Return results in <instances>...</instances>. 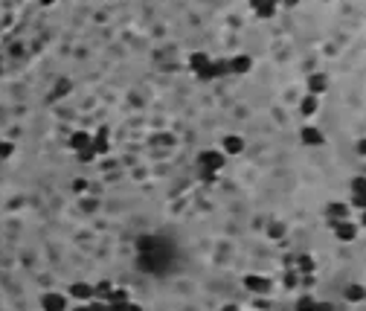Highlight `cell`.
Segmentation results:
<instances>
[{
    "label": "cell",
    "instance_id": "19",
    "mask_svg": "<svg viewBox=\"0 0 366 311\" xmlns=\"http://www.w3.org/2000/svg\"><path fill=\"white\" fill-rule=\"evenodd\" d=\"M67 91H70V82H59V88H56V93L50 96V99H59L61 93H67Z\"/></svg>",
    "mask_w": 366,
    "mask_h": 311
},
{
    "label": "cell",
    "instance_id": "3",
    "mask_svg": "<svg viewBox=\"0 0 366 311\" xmlns=\"http://www.w3.org/2000/svg\"><path fill=\"white\" fill-rule=\"evenodd\" d=\"M198 166H201L204 178H210V172H218V169L224 166V155H221V152H201Z\"/></svg>",
    "mask_w": 366,
    "mask_h": 311
},
{
    "label": "cell",
    "instance_id": "24",
    "mask_svg": "<svg viewBox=\"0 0 366 311\" xmlns=\"http://www.w3.org/2000/svg\"><path fill=\"white\" fill-rule=\"evenodd\" d=\"M358 155H366V140H361V143H358Z\"/></svg>",
    "mask_w": 366,
    "mask_h": 311
},
{
    "label": "cell",
    "instance_id": "23",
    "mask_svg": "<svg viewBox=\"0 0 366 311\" xmlns=\"http://www.w3.org/2000/svg\"><path fill=\"white\" fill-rule=\"evenodd\" d=\"M314 311H335L329 303H320V306H314Z\"/></svg>",
    "mask_w": 366,
    "mask_h": 311
},
{
    "label": "cell",
    "instance_id": "1",
    "mask_svg": "<svg viewBox=\"0 0 366 311\" xmlns=\"http://www.w3.org/2000/svg\"><path fill=\"white\" fill-rule=\"evenodd\" d=\"M166 265V242L157 239H140V268L146 271H163Z\"/></svg>",
    "mask_w": 366,
    "mask_h": 311
},
{
    "label": "cell",
    "instance_id": "9",
    "mask_svg": "<svg viewBox=\"0 0 366 311\" xmlns=\"http://www.w3.org/2000/svg\"><path fill=\"white\" fill-rule=\"evenodd\" d=\"M70 294L79 297V300H91V297H96V288L88 282H76V285H70Z\"/></svg>",
    "mask_w": 366,
    "mask_h": 311
},
{
    "label": "cell",
    "instance_id": "11",
    "mask_svg": "<svg viewBox=\"0 0 366 311\" xmlns=\"http://www.w3.org/2000/svg\"><path fill=\"white\" fill-rule=\"evenodd\" d=\"M224 152H227V155H242L244 140L242 137H224Z\"/></svg>",
    "mask_w": 366,
    "mask_h": 311
},
{
    "label": "cell",
    "instance_id": "26",
    "mask_svg": "<svg viewBox=\"0 0 366 311\" xmlns=\"http://www.w3.org/2000/svg\"><path fill=\"white\" fill-rule=\"evenodd\" d=\"M76 311H88V306H85V309H76Z\"/></svg>",
    "mask_w": 366,
    "mask_h": 311
},
{
    "label": "cell",
    "instance_id": "21",
    "mask_svg": "<svg viewBox=\"0 0 366 311\" xmlns=\"http://www.w3.org/2000/svg\"><path fill=\"white\" fill-rule=\"evenodd\" d=\"M88 311H111V306L108 303H93V306H88Z\"/></svg>",
    "mask_w": 366,
    "mask_h": 311
},
{
    "label": "cell",
    "instance_id": "25",
    "mask_svg": "<svg viewBox=\"0 0 366 311\" xmlns=\"http://www.w3.org/2000/svg\"><path fill=\"white\" fill-rule=\"evenodd\" d=\"M224 311H239V306H224Z\"/></svg>",
    "mask_w": 366,
    "mask_h": 311
},
{
    "label": "cell",
    "instance_id": "18",
    "mask_svg": "<svg viewBox=\"0 0 366 311\" xmlns=\"http://www.w3.org/2000/svg\"><path fill=\"white\" fill-rule=\"evenodd\" d=\"M111 311H140L134 303H120V306H111Z\"/></svg>",
    "mask_w": 366,
    "mask_h": 311
},
{
    "label": "cell",
    "instance_id": "17",
    "mask_svg": "<svg viewBox=\"0 0 366 311\" xmlns=\"http://www.w3.org/2000/svg\"><path fill=\"white\" fill-rule=\"evenodd\" d=\"M300 268L303 271H314V259L311 256H300Z\"/></svg>",
    "mask_w": 366,
    "mask_h": 311
},
{
    "label": "cell",
    "instance_id": "8",
    "mask_svg": "<svg viewBox=\"0 0 366 311\" xmlns=\"http://www.w3.org/2000/svg\"><path fill=\"white\" fill-rule=\"evenodd\" d=\"M250 3H253V9H256L259 18H274L276 0H250Z\"/></svg>",
    "mask_w": 366,
    "mask_h": 311
},
{
    "label": "cell",
    "instance_id": "27",
    "mask_svg": "<svg viewBox=\"0 0 366 311\" xmlns=\"http://www.w3.org/2000/svg\"><path fill=\"white\" fill-rule=\"evenodd\" d=\"M44 3H53V0H44Z\"/></svg>",
    "mask_w": 366,
    "mask_h": 311
},
{
    "label": "cell",
    "instance_id": "20",
    "mask_svg": "<svg viewBox=\"0 0 366 311\" xmlns=\"http://www.w3.org/2000/svg\"><path fill=\"white\" fill-rule=\"evenodd\" d=\"M12 149H15L12 143H0V157H9V155H12Z\"/></svg>",
    "mask_w": 366,
    "mask_h": 311
},
{
    "label": "cell",
    "instance_id": "4",
    "mask_svg": "<svg viewBox=\"0 0 366 311\" xmlns=\"http://www.w3.org/2000/svg\"><path fill=\"white\" fill-rule=\"evenodd\" d=\"M326 216H329L332 227H335L340 221H349V207H346V204H329V207H326Z\"/></svg>",
    "mask_w": 366,
    "mask_h": 311
},
{
    "label": "cell",
    "instance_id": "10",
    "mask_svg": "<svg viewBox=\"0 0 366 311\" xmlns=\"http://www.w3.org/2000/svg\"><path fill=\"white\" fill-rule=\"evenodd\" d=\"M303 143H305V146H323L326 137H323L317 128H303Z\"/></svg>",
    "mask_w": 366,
    "mask_h": 311
},
{
    "label": "cell",
    "instance_id": "2",
    "mask_svg": "<svg viewBox=\"0 0 366 311\" xmlns=\"http://www.w3.org/2000/svg\"><path fill=\"white\" fill-rule=\"evenodd\" d=\"M91 143H93V137L91 134H85V131H76L73 137H70V149L73 152H79V157L82 160H93V149H91Z\"/></svg>",
    "mask_w": 366,
    "mask_h": 311
},
{
    "label": "cell",
    "instance_id": "7",
    "mask_svg": "<svg viewBox=\"0 0 366 311\" xmlns=\"http://www.w3.org/2000/svg\"><path fill=\"white\" fill-rule=\"evenodd\" d=\"M244 285H247V291H256V294L271 291V280H265V277H244Z\"/></svg>",
    "mask_w": 366,
    "mask_h": 311
},
{
    "label": "cell",
    "instance_id": "14",
    "mask_svg": "<svg viewBox=\"0 0 366 311\" xmlns=\"http://www.w3.org/2000/svg\"><path fill=\"white\" fill-rule=\"evenodd\" d=\"M230 70H233V73H247V70H250V59H247V56L233 59V62H230Z\"/></svg>",
    "mask_w": 366,
    "mask_h": 311
},
{
    "label": "cell",
    "instance_id": "16",
    "mask_svg": "<svg viewBox=\"0 0 366 311\" xmlns=\"http://www.w3.org/2000/svg\"><path fill=\"white\" fill-rule=\"evenodd\" d=\"M314 306H317V303H314L311 297H303V300L297 303V311H314Z\"/></svg>",
    "mask_w": 366,
    "mask_h": 311
},
{
    "label": "cell",
    "instance_id": "22",
    "mask_svg": "<svg viewBox=\"0 0 366 311\" xmlns=\"http://www.w3.org/2000/svg\"><path fill=\"white\" fill-rule=\"evenodd\" d=\"M282 233H285V227H282V224H274V227H271V236H282Z\"/></svg>",
    "mask_w": 366,
    "mask_h": 311
},
{
    "label": "cell",
    "instance_id": "13",
    "mask_svg": "<svg viewBox=\"0 0 366 311\" xmlns=\"http://www.w3.org/2000/svg\"><path fill=\"white\" fill-rule=\"evenodd\" d=\"M308 88H311V93H320V91H326V88H329V79L317 73V76H311V79H308Z\"/></svg>",
    "mask_w": 366,
    "mask_h": 311
},
{
    "label": "cell",
    "instance_id": "15",
    "mask_svg": "<svg viewBox=\"0 0 366 311\" xmlns=\"http://www.w3.org/2000/svg\"><path fill=\"white\" fill-rule=\"evenodd\" d=\"M300 108H303V114H314V111H317V96L311 93L308 99H303V105H300Z\"/></svg>",
    "mask_w": 366,
    "mask_h": 311
},
{
    "label": "cell",
    "instance_id": "5",
    "mask_svg": "<svg viewBox=\"0 0 366 311\" xmlns=\"http://www.w3.org/2000/svg\"><path fill=\"white\" fill-rule=\"evenodd\" d=\"M335 236L340 239V242H355L358 227H355L352 221H340V224H335Z\"/></svg>",
    "mask_w": 366,
    "mask_h": 311
},
{
    "label": "cell",
    "instance_id": "12",
    "mask_svg": "<svg viewBox=\"0 0 366 311\" xmlns=\"http://www.w3.org/2000/svg\"><path fill=\"white\" fill-rule=\"evenodd\" d=\"M346 300H349V303H364L366 288L364 285H349V288H346Z\"/></svg>",
    "mask_w": 366,
    "mask_h": 311
},
{
    "label": "cell",
    "instance_id": "6",
    "mask_svg": "<svg viewBox=\"0 0 366 311\" xmlns=\"http://www.w3.org/2000/svg\"><path fill=\"white\" fill-rule=\"evenodd\" d=\"M41 306H44V311H64L67 309V300L61 294H44Z\"/></svg>",
    "mask_w": 366,
    "mask_h": 311
}]
</instances>
